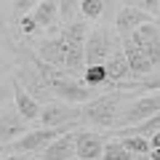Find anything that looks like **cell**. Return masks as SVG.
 Listing matches in <instances>:
<instances>
[{"label":"cell","mask_w":160,"mask_h":160,"mask_svg":"<svg viewBox=\"0 0 160 160\" xmlns=\"http://www.w3.org/2000/svg\"><path fill=\"white\" fill-rule=\"evenodd\" d=\"M123 104H126V93L118 91V88H109L107 93H99L80 107V123L109 131V128L118 126V115L123 109Z\"/></svg>","instance_id":"cell-1"},{"label":"cell","mask_w":160,"mask_h":160,"mask_svg":"<svg viewBox=\"0 0 160 160\" xmlns=\"http://www.w3.org/2000/svg\"><path fill=\"white\" fill-rule=\"evenodd\" d=\"M120 43L123 40L118 38L115 27H93L86 38V64H104Z\"/></svg>","instance_id":"cell-2"},{"label":"cell","mask_w":160,"mask_h":160,"mask_svg":"<svg viewBox=\"0 0 160 160\" xmlns=\"http://www.w3.org/2000/svg\"><path fill=\"white\" fill-rule=\"evenodd\" d=\"M160 112V91H152V93H142V96L131 99V102L123 104L118 115V126L115 128H128V126H136L142 120L152 118V115Z\"/></svg>","instance_id":"cell-3"},{"label":"cell","mask_w":160,"mask_h":160,"mask_svg":"<svg viewBox=\"0 0 160 160\" xmlns=\"http://www.w3.org/2000/svg\"><path fill=\"white\" fill-rule=\"evenodd\" d=\"M80 107L83 104H69V102H62V99H53V102L43 104L38 126H43V128H75L80 123Z\"/></svg>","instance_id":"cell-4"},{"label":"cell","mask_w":160,"mask_h":160,"mask_svg":"<svg viewBox=\"0 0 160 160\" xmlns=\"http://www.w3.org/2000/svg\"><path fill=\"white\" fill-rule=\"evenodd\" d=\"M16 80L22 83L24 88H27L29 93H32L35 99H38L40 104H48V102H53V91L48 88V83L43 80V75L38 72V67H35L32 62H27V64H22V67H19Z\"/></svg>","instance_id":"cell-5"},{"label":"cell","mask_w":160,"mask_h":160,"mask_svg":"<svg viewBox=\"0 0 160 160\" xmlns=\"http://www.w3.org/2000/svg\"><path fill=\"white\" fill-rule=\"evenodd\" d=\"M152 13H147V11H142V8H136V6H126L123 3V8H118V13H115V32H118V38L123 40V38H128V35L133 32V29H139L142 24H147V22H152Z\"/></svg>","instance_id":"cell-6"},{"label":"cell","mask_w":160,"mask_h":160,"mask_svg":"<svg viewBox=\"0 0 160 160\" xmlns=\"http://www.w3.org/2000/svg\"><path fill=\"white\" fill-rule=\"evenodd\" d=\"M35 53H38L43 62L53 64V67H64V64H67V40H64L62 29L40 40L38 46H35Z\"/></svg>","instance_id":"cell-7"},{"label":"cell","mask_w":160,"mask_h":160,"mask_svg":"<svg viewBox=\"0 0 160 160\" xmlns=\"http://www.w3.org/2000/svg\"><path fill=\"white\" fill-rule=\"evenodd\" d=\"M29 131V120L19 115L16 107H8V109H0V147L13 139H19L22 133Z\"/></svg>","instance_id":"cell-8"},{"label":"cell","mask_w":160,"mask_h":160,"mask_svg":"<svg viewBox=\"0 0 160 160\" xmlns=\"http://www.w3.org/2000/svg\"><path fill=\"white\" fill-rule=\"evenodd\" d=\"M104 144H107V139L99 131H88V128L75 131V147H78V158L80 160H102Z\"/></svg>","instance_id":"cell-9"},{"label":"cell","mask_w":160,"mask_h":160,"mask_svg":"<svg viewBox=\"0 0 160 160\" xmlns=\"http://www.w3.org/2000/svg\"><path fill=\"white\" fill-rule=\"evenodd\" d=\"M123 51L128 56V64H131V80L147 78V75L155 72V64L149 62V56L144 53V48L139 43H133L131 38H123Z\"/></svg>","instance_id":"cell-10"},{"label":"cell","mask_w":160,"mask_h":160,"mask_svg":"<svg viewBox=\"0 0 160 160\" xmlns=\"http://www.w3.org/2000/svg\"><path fill=\"white\" fill-rule=\"evenodd\" d=\"M40 158L43 160H75L78 158L75 131H67V133H62V136H56L43 152H40Z\"/></svg>","instance_id":"cell-11"},{"label":"cell","mask_w":160,"mask_h":160,"mask_svg":"<svg viewBox=\"0 0 160 160\" xmlns=\"http://www.w3.org/2000/svg\"><path fill=\"white\" fill-rule=\"evenodd\" d=\"M13 107L19 109V115L22 118H27L29 123H38V118H40V109H43V104L38 102V99L32 96V93L27 91V88L22 86V83H13Z\"/></svg>","instance_id":"cell-12"},{"label":"cell","mask_w":160,"mask_h":160,"mask_svg":"<svg viewBox=\"0 0 160 160\" xmlns=\"http://www.w3.org/2000/svg\"><path fill=\"white\" fill-rule=\"evenodd\" d=\"M104 67H107V75H109V80H112V86L115 83H123V80H131V64H128V56H126V51H123V43L109 53V59L104 62Z\"/></svg>","instance_id":"cell-13"},{"label":"cell","mask_w":160,"mask_h":160,"mask_svg":"<svg viewBox=\"0 0 160 160\" xmlns=\"http://www.w3.org/2000/svg\"><path fill=\"white\" fill-rule=\"evenodd\" d=\"M32 16H35V24L40 29H53L59 22V3L56 0H40L32 8Z\"/></svg>","instance_id":"cell-14"},{"label":"cell","mask_w":160,"mask_h":160,"mask_svg":"<svg viewBox=\"0 0 160 160\" xmlns=\"http://www.w3.org/2000/svg\"><path fill=\"white\" fill-rule=\"evenodd\" d=\"M112 88L123 93H136V91H160V67L155 69L152 75L147 78H139V80H123V83H115Z\"/></svg>","instance_id":"cell-15"},{"label":"cell","mask_w":160,"mask_h":160,"mask_svg":"<svg viewBox=\"0 0 160 160\" xmlns=\"http://www.w3.org/2000/svg\"><path fill=\"white\" fill-rule=\"evenodd\" d=\"M80 78L86 80L91 88H96V91H102V88H107V91H109V88H112V80H109L104 64H86V69H83Z\"/></svg>","instance_id":"cell-16"},{"label":"cell","mask_w":160,"mask_h":160,"mask_svg":"<svg viewBox=\"0 0 160 160\" xmlns=\"http://www.w3.org/2000/svg\"><path fill=\"white\" fill-rule=\"evenodd\" d=\"M102 160H136V155L120 142V139H109V142L104 144Z\"/></svg>","instance_id":"cell-17"},{"label":"cell","mask_w":160,"mask_h":160,"mask_svg":"<svg viewBox=\"0 0 160 160\" xmlns=\"http://www.w3.org/2000/svg\"><path fill=\"white\" fill-rule=\"evenodd\" d=\"M120 142L126 144L128 149H131L136 158H147L149 152H152V144H149L147 136H139V133H128V136H120Z\"/></svg>","instance_id":"cell-18"},{"label":"cell","mask_w":160,"mask_h":160,"mask_svg":"<svg viewBox=\"0 0 160 160\" xmlns=\"http://www.w3.org/2000/svg\"><path fill=\"white\" fill-rule=\"evenodd\" d=\"M107 11V0H80V16L88 22H96Z\"/></svg>","instance_id":"cell-19"},{"label":"cell","mask_w":160,"mask_h":160,"mask_svg":"<svg viewBox=\"0 0 160 160\" xmlns=\"http://www.w3.org/2000/svg\"><path fill=\"white\" fill-rule=\"evenodd\" d=\"M56 3H59V19H62V24L78 19V13H80V0H56Z\"/></svg>","instance_id":"cell-20"},{"label":"cell","mask_w":160,"mask_h":160,"mask_svg":"<svg viewBox=\"0 0 160 160\" xmlns=\"http://www.w3.org/2000/svg\"><path fill=\"white\" fill-rule=\"evenodd\" d=\"M126 6H136V8H142V11H147V13H152L155 19H160V0H123Z\"/></svg>","instance_id":"cell-21"},{"label":"cell","mask_w":160,"mask_h":160,"mask_svg":"<svg viewBox=\"0 0 160 160\" xmlns=\"http://www.w3.org/2000/svg\"><path fill=\"white\" fill-rule=\"evenodd\" d=\"M38 3H40V0H13V19L19 22V19H22L24 13H29Z\"/></svg>","instance_id":"cell-22"},{"label":"cell","mask_w":160,"mask_h":160,"mask_svg":"<svg viewBox=\"0 0 160 160\" xmlns=\"http://www.w3.org/2000/svg\"><path fill=\"white\" fill-rule=\"evenodd\" d=\"M19 24H22V32L24 35H35V32H38V24H35V16H32V13H24V16L22 19H19Z\"/></svg>","instance_id":"cell-23"},{"label":"cell","mask_w":160,"mask_h":160,"mask_svg":"<svg viewBox=\"0 0 160 160\" xmlns=\"http://www.w3.org/2000/svg\"><path fill=\"white\" fill-rule=\"evenodd\" d=\"M8 99H13V86H8L6 80H0V104H6Z\"/></svg>","instance_id":"cell-24"},{"label":"cell","mask_w":160,"mask_h":160,"mask_svg":"<svg viewBox=\"0 0 160 160\" xmlns=\"http://www.w3.org/2000/svg\"><path fill=\"white\" fill-rule=\"evenodd\" d=\"M0 160H43L40 155H29V152H13V155H3Z\"/></svg>","instance_id":"cell-25"},{"label":"cell","mask_w":160,"mask_h":160,"mask_svg":"<svg viewBox=\"0 0 160 160\" xmlns=\"http://www.w3.org/2000/svg\"><path fill=\"white\" fill-rule=\"evenodd\" d=\"M0 43H6L8 48H13L11 46V35H8V24H6V19H3V13H0Z\"/></svg>","instance_id":"cell-26"},{"label":"cell","mask_w":160,"mask_h":160,"mask_svg":"<svg viewBox=\"0 0 160 160\" xmlns=\"http://www.w3.org/2000/svg\"><path fill=\"white\" fill-rule=\"evenodd\" d=\"M149 144H152V149H160V131L149 136Z\"/></svg>","instance_id":"cell-27"},{"label":"cell","mask_w":160,"mask_h":160,"mask_svg":"<svg viewBox=\"0 0 160 160\" xmlns=\"http://www.w3.org/2000/svg\"><path fill=\"white\" fill-rule=\"evenodd\" d=\"M115 3H118V0H107V6H115Z\"/></svg>","instance_id":"cell-28"},{"label":"cell","mask_w":160,"mask_h":160,"mask_svg":"<svg viewBox=\"0 0 160 160\" xmlns=\"http://www.w3.org/2000/svg\"><path fill=\"white\" fill-rule=\"evenodd\" d=\"M0 69H6V62H3V59H0Z\"/></svg>","instance_id":"cell-29"},{"label":"cell","mask_w":160,"mask_h":160,"mask_svg":"<svg viewBox=\"0 0 160 160\" xmlns=\"http://www.w3.org/2000/svg\"><path fill=\"white\" fill-rule=\"evenodd\" d=\"M75 160H80V158H75Z\"/></svg>","instance_id":"cell-30"}]
</instances>
